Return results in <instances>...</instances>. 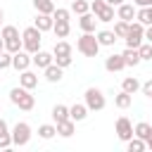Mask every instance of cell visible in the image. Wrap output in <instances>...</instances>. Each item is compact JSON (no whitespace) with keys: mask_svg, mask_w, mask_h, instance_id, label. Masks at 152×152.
I'll use <instances>...</instances> for the list:
<instances>
[{"mask_svg":"<svg viewBox=\"0 0 152 152\" xmlns=\"http://www.w3.org/2000/svg\"><path fill=\"white\" fill-rule=\"evenodd\" d=\"M10 102H12L14 107L24 109V112H31V109L36 107V97H33L31 90L24 88V86H17V88L10 90Z\"/></svg>","mask_w":152,"mask_h":152,"instance_id":"obj_1","label":"cell"},{"mask_svg":"<svg viewBox=\"0 0 152 152\" xmlns=\"http://www.w3.org/2000/svg\"><path fill=\"white\" fill-rule=\"evenodd\" d=\"M0 36H2V40H5V50L7 52H19L21 48H24V43H21V36H19V28L17 26H12V24H2V28H0Z\"/></svg>","mask_w":152,"mask_h":152,"instance_id":"obj_2","label":"cell"},{"mask_svg":"<svg viewBox=\"0 0 152 152\" xmlns=\"http://www.w3.org/2000/svg\"><path fill=\"white\" fill-rule=\"evenodd\" d=\"M40 40H43V31L36 28V26H26L21 31V43H24V50L26 52H38L40 50Z\"/></svg>","mask_w":152,"mask_h":152,"instance_id":"obj_3","label":"cell"},{"mask_svg":"<svg viewBox=\"0 0 152 152\" xmlns=\"http://www.w3.org/2000/svg\"><path fill=\"white\" fill-rule=\"evenodd\" d=\"M100 40H97V36L95 33H83L78 40H76V50L81 52V55H86V57H97V52H100Z\"/></svg>","mask_w":152,"mask_h":152,"instance_id":"obj_4","label":"cell"},{"mask_svg":"<svg viewBox=\"0 0 152 152\" xmlns=\"http://www.w3.org/2000/svg\"><path fill=\"white\" fill-rule=\"evenodd\" d=\"M90 12L97 17V21H114L116 19V12H114V5H109L107 0H93L90 2Z\"/></svg>","mask_w":152,"mask_h":152,"instance_id":"obj_5","label":"cell"},{"mask_svg":"<svg viewBox=\"0 0 152 152\" xmlns=\"http://www.w3.org/2000/svg\"><path fill=\"white\" fill-rule=\"evenodd\" d=\"M126 45L128 48H140L145 43V24L140 21H131L128 24V33H126Z\"/></svg>","mask_w":152,"mask_h":152,"instance_id":"obj_6","label":"cell"},{"mask_svg":"<svg viewBox=\"0 0 152 152\" xmlns=\"http://www.w3.org/2000/svg\"><path fill=\"white\" fill-rule=\"evenodd\" d=\"M83 97H86V107H88L90 112H100V109H104V104H107L104 93H102L100 88H95V86H90V88L83 93Z\"/></svg>","mask_w":152,"mask_h":152,"instance_id":"obj_7","label":"cell"},{"mask_svg":"<svg viewBox=\"0 0 152 152\" xmlns=\"http://www.w3.org/2000/svg\"><path fill=\"white\" fill-rule=\"evenodd\" d=\"M31 126L26 124V121H17L14 124V128H12V142L17 145V147H24V145H28L31 142Z\"/></svg>","mask_w":152,"mask_h":152,"instance_id":"obj_8","label":"cell"},{"mask_svg":"<svg viewBox=\"0 0 152 152\" xmlns=\"http://www.w3.org/2000/svg\"><path fill=\"white\" fill-rule=\"evenodd\" d=\"M31 64H33V55H31V52H26L24 48H21L19 52H14V55H12V69L24 71V69H28Z\"/></svg>","mask_w":152,"mask_h":152,"instance_id":"obj_9","label":"cell"},{"mask_svg":"<svg viewBox=\"0 0 152 152\" xmlns=\"http://www.w3.org/2000/svg\"><path fill=\"white\" fill-rule=\"evenodd\" d=\"M133 135H135V133H133L131 119H128V116H119V119H116V138L126 142V140H131Z\"/></svg>","mask_w":152,"mask_h":152,"instance_id":"obj_10","label":"cell"},{"mask_svg":"<svg viewBox=\"0 0 152 152\" xmlns=\"http://www.w3.org/2000/svg\"><path fill=\"white\" fill-rule=\"evenodd\" d=\"M95 24H97V17L93 12H86V14L78 17V26H81L83 33H95Z\"/></svg>","mask_w":152,"mask_h":152,"instance_id":"obj_11","label":"cell"},{"mask_svg":"<svg viewBox=\"0 0 152 152\" xmlns=\"http://www.w3.org/2000/svg\"><path fill=\"white\" fill-rule=\"evenodd\" d=\"M104 69H107L109 74H116V71H121V69H126V62H124V55H109V57L104 59Z\"/></svg>","mask_w":152,"mask_h":152,"instance_id":"obj_12","label":"cell"},{"mask_svg":"<svg viewBox=\"0 0 152 152\" xmlns=\"http://www.w3.org/2000/svg\"><path fill=\"white\" fill-rule=\"evenodd\" d=\"M135 5H128V2H121L116 7V19H124V21H133L135 19Z\"/></svg>","mask_w":152,"mask_h":152,"instance_id":"obj_13","label":"cell"},{"mask_svg":"<svg viewBox=\"0 0 152 152\" xmlns=\"http://www.w3.org/2000/svg\"><path fill=\"white\" fill-rule=\"evenodd\" d=\"M33 26L36 28H40V31H52V26H55V17L52 14H36V19H33Z\"/></svg>","mask_w":152,"mask_h":152,"instance_id":"obj_14","label":"cell"},{"mask_svg":"<svg viewBox=\"0 0 152 152\" xmlns=\"http://www.w3.org/2000/svg\"><path fill=\"white\" fill-rule=\"evenodd\" d=\"M52 62H55V55H52V52H45V50L33 52V64H36L38 69H45V66H50Z\"/></svg>","mask_w":152,"mask_h":152,"instance_id":"obj_15","label":"cell"},{"mask_svg":"<svg viewBox=\"0 0 152 152\" xmlns=\"http://www.w3.org/2000/svg\"><path fill=\"white\" fill-rule=\"evenodd\" d=\"M19 86H24V88L33 90V88L38 86V74H33L31 69H24V71L19 74Z\"/></svg>","mask_w":152,"mask_h":152,"instance_id":"obj_16","label":"cell"},{"mask_svg":"<svg viewBox=\"0 0 152 152\" xmlns=\"http://www.w3.org/2000/svg\"><path fill=\"white\" fill-rule=\"evenodd\" d=\"M14 142H12V131L7 128V121L0 116V150H7V147H12Z\"/></svg>","mask_w":152,"mask_h":152,"instance_id":"obj_17","label":"cell"},{"mask_svg":"<svg viewBox=\"0 0 152 152\" xmlns=\"http://www.w3.org/2000/svg\"><path fill=\"white\" fill-rule=\"evenodd\" d=\"M43 71H45V78H48L50 83H59V81H62V76H64V69H62L59 64H55V62H52L50 66H45Z\"/></svg>","mask_w":152,"mask_h":152,"instance_id":"obj_18","label":"cell"},{"mask_svg":"<svg viewBox=\"0 0 152 152\" xmlns=\"http://www.w3.org/2000/svg\"><path fill=\"white\" fill-rule=\"evenodd\" d=\"M124 55V62H126V66H138L142 59H140V52H138V48H128L126 45V50L121 52Z\"/></svg>","mask_w":152,"mask_h":152,"instance_id":"obj_19","label":"cell"},{"mask_svg":"<svg viewBox=\"0 0 152 152\" xmlns=\"http://www.w3.org/2000/svg\"><path fill=\"white\" fill-rule=\"evenodd\" d=\"M74 133H76V121H74V119H66V121H59V124H57V135L71 138Z\"/></svg>","mask_w":152,"mask_h":152,"instance_id":"obj_20","label":"cell"},{"mask_svg":"<svg viewBox=\"0 0 152 152\" xmlns=\"http://www.w3.org/2000/svg\"><path fill=\"white\" fill-rule=\"evenodd\" d=\"M88 107H86V102L83 104H71L69 107V119H74V121H83L86 116H88Z\"/></svg>","mask_w":152,"mask_h":152,"instance_id":"obj_21","label":"cell"},{"mask_svg":"<svg viewBox=\"0 0 152 152\" xmlns=\"http://www.w3.org/2000/svg\"><path fill=\"white\" fill-rule=\"evenodd\" d=\"M95 36H97L100 45H104V48H109V45H114V43L119 40V38H116V33H114V31H107V28H104V31H97Z\"/></svg>","mask_w":152,"mask_h":152,"instance_id":"obj_22","label":"cell"},{"mask_svg":"<svg viewBox=\"0 0 152 152\" xmlns=\"http://www.w3.org/2000/svg\"><path fill=\"white\" fill-rule=\"evenodd\" d=\"M121 90H126V93L135 95V93L140 90V81H138L135 76H126V78L121 81Z\"/></svg>","mask_w":152,"mask_h":152,"instance_id":"obj_23","label":"cell"},{"mask_svg":"<svg viewBox=\"0 0 152 152\" xmlns=\"http://www.w3.org/2000/svg\"><path fill=\"white\" fill-rule=\"evenodd\" d=\"M50 114H52V121H55V124L66 121V119H69V107H66V104H55Z\"/></svg>","mask_w":152,"mask_h":152,"instance_id":"obj_24","label":"cell"},{"mask_svg":"<svg viewBox=\"0 0 152 152\" xmlns=\"http://www.w3.org/2000/svg\"><path fill=\"white\" fill-rule=\"evenodd\" d=\"M33 7H36V12H40V14H52V12L57 10L52 0H33Z\"/></svg>","mask_w":152,"mask_h":152,"instance_id":"obj_25","label":"cell"},{"mask_svg":"<svg viewBox=\"0 0 152 152\" xmlns=\"http://www.w3.org/2000/svg\"><path fill=\"white\" fill-rule=\"evenodd\" d=\"M135 19H138L140 24L150 26V24H152V5H150V7H138V12H135Z\"/></svg>","mask_w":152,"mask_h":152,"instance_id":"obj_26","label":"cell"},{"mask_svg":"<svg viewBox=\"0 0 152 152\" xmlns=\"http://www.w3.org/2000/svg\"><path fill=\"white\" fill-rule=\"evenodd\" d=\"M52 31H55V36H57V38H66V36H69V31H71V21H55Z\"/></svg>","mask_w":152,"mask_h":152,"instance_id":"obj_27","label":"cell"},{"mask_svg":"<svg viewBox=\"0 0 152 152\" xmlns=\"http://www.w3.org/2000/svg\"><path fill=\"white\" fill-rule=\"evenodd\" d=\"M131 102H133V95H131V93H126V90H121V93L114 97V104H116L119 109H126V107H131Z\"/></svg>","mask_w":152,"mask_h":152,"instance_id":"obj_28","label":"cell"},{"mask_svg":"<svg viewBox=\"0 0 152 152\" xmlns=\"http://www.w3.org/2000/svg\"><path fill=\"white\" fill-rule=\"evenodd\" d=\"M38 135H40L43 140L55 138V135H57V124H55V126H52V124H43V126H38Z\"/></svg>","mask_w":152,"mask_h":152,"instance_id":"obj_29","label":"cell"},{"mask_svg":"<svg viewBox=\"0 0 152 152\" xmlns=\"http://www.w3.org/2000/svg\"><path fill=\"white\" fill-rule=\"evenodd\" d=\"M133 133H135L138 138L147 140V135L152 133V124H147V121H140V124H135V126H133Z\"/></svg>","mask_w":152,"mask_h":152,"instance_id":"obj_30","label":"cell"},{"mask_svg":"<svg viewBox=\"0 0 152 152\" xmlns=\"http://www.w3.org/2000/svg\"><path fill=\"white\" fill-rule=\"evenodd\" d=\"M126 145H128V152H142L147 147V142L142 138H138V135H133L131 140H126Z\"/></svg>","mask_w":152,"mask_h":152,"instance_id":"obj_31","label":"cell"},{"mask_svg":"<svg viewBox=\"0 0 152 152\" xmlns=\"http://www.w3.org/2000/svg\"><path fill=\"white\" fill-rule=\"evenodd\" d=\"M52 55H55V57H59V55H71V45H69L66 40H57L55 48H52Z\"/></svg>","mask_w":152,"mask_h":152,"instance_id":"obj_32","label":"cell"},{"mask_svg":"<svg viewBox=\"0 0 152 152\" xmlns=\"http://www.w3.org/2000/svg\"><path fill=\"white\" fill-rule=\"evenodd\" d=\"M71 12L81 17V14L90 12V2H86V0H74V2H71Z\"/></svg>","mask_w":152,"mask_h":152,"instance_id":"obj_33","label":"cell"},{"mask_svg":"<svg viewBox=\"0 0 152 152\" xmlns=\"http://www.w3.org/2000/svg\"><path fill=\"white\" fill-rule=\"evenodd\" d=\"M128 24H131V21H124V19H119V21L114 24V33H116V38H126V33H128Z\"/></svg>","mask_w":152,"mask_h":152,"instance_id":"obj_34","label":"cell"},{"mask_svg":"<svg viewBox=\"0 0 152 152\" xmlns=\"http://www.w3.org/2000/svg\"><path fill=\"white\" fill-rule=\"evenodd\" d=\"M138 52H140V59H142V62H150V59H152V43L145 40V43L138 48Z\"/></svg>","mask_w":152,"mask_h":152,"instance_id":"obj_35","label":"cell"},{"mask_svg":"<svg viewBox=\"0 0 152 152\" xmlns=\"http://www.w3.org/2000/svg\"><path fill=\"white\" fill-rule=\"evenodd\" d=\"M52 17H55V21H71V19H69V17H71V10L57 7V10L52 12Z\"/></svg>","mask_w":152,"mask_h":152,"instance_id":"obj_36","label":"cell"},{"mask_svg":"<svg viewBox=\"0 0 152 152\" xmlns=\"http://www.w3.org/2000/svg\"><path fill=\"white\" fill-rule=\"evenodd\" d=\"M10 66H12V52L2 50V52H0V71H5V69H10Z\"/></svg>","mask_w":152,"mask_h":152,"instance_id":"obj_37","label":"cell"},{"mask_svg":"<svg viewBox=\"0 0 152 152\" xmlns=\"http://www.w3.org/2000/svg\"><path fill=\"white\" fill-rule=\"evenodd\" d=\"M71 62H74V57H71V55H59V57H55V64H59L62 69L71 66Z\"/></svg>","mask_w":152,"mask_h":152,"instance_id":"obj_38","label":"cell"},{"mask_svg":"<svg viewBox=\"0 0 152 152\" xmlns=\"http://www.w3.org/2000/svg\"><path fill=\"white\" fill-rule=\"evenodd\" d=\"M140 90H142V95H147V97H152V78H150V81H145V83L140 86Z\"/></svg>","mask_w":152,"mask_h":152,"instance_id":"obj_39","label":"cell"},{"mask_svg":"<svg viewBox=\"0 0 152 152\" xmlns=\"http://www.w3.org/2000/svg\"><path fill=\"white\" fill-rule=\"evenodd\" d=\"M133 5H135V7H150L152 0H133Z\"/></svg>","mask_w":152,"mask_h":152,"instance_id":"obj_40","label":"cell"},{"mask_svg":"<svg viewBox=\"0 0 152 152\" xmlns=\"http://www.w3.org/2000/svg\"><path fill=\"white\" fill-rule=\"evenodd\" d=\"M145 40H147V43H152V24H150V26H145Z\"/></svg>","mask_w":152,"mask_h":152,"instance_id":"obj_41","label":"cell"},{"mask_svg":"<svg viewBox=\"0 0 152 152\" xmlns=\"http://www.w3.org/2000/svg\"><path fill=\"white\" fill-rule=\"evenodd\" d=\"M107 2H109V5H114V7H119V5L124 2V0H107Z\"/></svg>","mask_w":152,"mask_h":152,"instance_id":"obj_42","label":"cell"},{"mask_svg":"<svg viewBox=\"0 0 152 152\" xmlns=\"http://www.w3.org/2000/svg\"><path fill=\"white\" fill-rule=\"evenodd\" d=\"M5 50V40H2V36H0V52Z\"/></svg>","mask_w":152,"mask_h":152,"instance_id":"obj_43","label":"cell"},{"mask_svg":"<svg viewBox=\"0 0 152 152\" xmlns=\"http://www.w3.org/2000/svg\"><path fill=\"white\" fill-rule=\"evenodd\" d=\"M2 19H5V12L0 10V28H2Z\"/></svg>","mask_w":152,"mask_h":152,"instance_id":"obj_44","label":"cell"},{"mask_svg":"<svg viewBox=\"0 0 152 152\" xmlns=\"http://www.w3.org/2000/svg\"><path fill=\"white\" fill-rule=\"evenodd\" d=\"M147 147H150V150H152V140H147Z\"/></svg>","mask_w":152,"mask_h":152,"instance_id":"obj_45","label":"cell"},{"mask_svg":"<svg viewBox=\"0 0 152 152\" xmlns=\"http://www.w3.org/2000/svg\"><path fill=\"white\" fill-rule=\"evenodd\" d=\"M69 2H74V0H69Z\"/></svg>","mask_w":152,"mask_h":152,"instance_id":"obj_46","label":"cell"},{"mask_svg":"<svg viewBox=\"0 0 152 152\" xmlns=\"http://www.w3.org/2000/svg\"><path fill=\"white\" fill-rule=\"evenodd\" d=\"M0 114H2V109H0Z\"/></svg>","mask_w":152,"mask_h":152,"instance_id":"obj_47","label":"cell"}]
</instances>
